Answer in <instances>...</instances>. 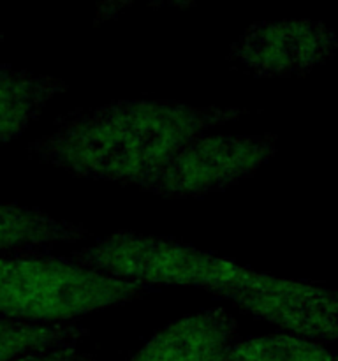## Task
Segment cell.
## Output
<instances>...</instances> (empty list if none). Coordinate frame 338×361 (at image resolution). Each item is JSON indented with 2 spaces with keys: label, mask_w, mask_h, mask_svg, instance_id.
<instances>
[{
  "label": "cell",
  "mask_w": 338,
  "mask_h": 361,
  "mask_svg": "<svg viewBox=\"0 0 338 361\" xmlns=\"http://www.w3.org/2000/svg\"><path fill=\"white\" fill-rule=\"evenodd\" d=\"M136 0H99L95 7L94 25H102L106 21L116 20L122 13H125Z\"/></svg>",
  "instance_id": "8fae6325"
},
{
  "label": "cell",
  "mask_w": 338,
  "mask_h": 361,
  "mask_svg": "<svg viewBox=\"0 0 338 361\" xmlns=\"http://www.w3.org/2000/svg\"><path fill=\"white\" fill-rule=\"evenodd\" d=\"M203 0H148V6L155 9H189Z\"/></svg>",
  "instance_id": "7c38bea8"
},
{
  "label": "cell",
  "mask_w": 338,
  "mask_h": 361,
  "mask_svg": "<svg viewBox=\"0 0 338 361\" xmlns=\"http://www.w3.org/2000/svg\"><path fill=\"white\" fill-rule=\"evenodd\" d=\"M87 335V328L70 321L30 323L4 317L0 319V361H9L39 349L76 345Z\"/></svg>",
  "instance_id": "ba28073f"
},
{
  "label": "cell",
  "mask_w": 338,
  "mask_h": 361,
  "mask_svg": "<svg viewBox=\"0 0 338 361\" xmlns=\"http://www.w3.org/2000/svg\"><path fill=\"white\" fill-rule=\"evenodd\" d=\"M334 361H338V355H337V356H334Z\"/></svg>",
  "instance_id": "4fadbf2b"
},
{
  "label": "cell",
  "mask_w": 338,
  "mask_h": 361,
  "mask_svg": "<svg viewBox=\"0 0 338 361\" xmlns=\"http://www.w3.org/2000/svg\"><path fill=\"white\" fill-rule=\"evenodd\" d=\"M220 361H334V356L299 335H268L232 342Z\"/></svg>",
  "instance_id": "9c48e42d"
},
{
  "label": "cell",
  "mask_w": 338,
  "mask_h": 361,
  "mask_svg": "<svg viewBox=\"0 0 338 361\" xmlns=\"http://www.w3.org/2000/svg\"><path fill=\"white\" fill-rule=\"evenodd\" d=\"M277 152L273 134L196 136L136 187L154 196L183 200L225 190L252 176Z\"/></svg>",
  "instance_id": "3957f363"
},
{
  "label": "cell",
  "mask_w": 338,
  "mask_h": 361,
  "mask_svg": "<svg viewBox=\"0 0 338 361\" xmlns=\"http://www.w3.org/2000/svg\"><path fill=\"white\" fill-rule=\"evenodd\" d=\"M157 288L81 267L44 250L0 256V316L30 323L73 321L122 305Z\"/></svg>",
  "instance_id": "7a4b0ae2"
},
{
  "label": "cell",
  "mask_w": 338,
  "mask_h": 361,
  "mask_svg": "<svg viewBox=\"0 0 338 361\" xmlns=\"http://www.w3.org/2000/svg\"><path fill=\"white\" fill-rule=\"evenodd\" d=\"M238 335L224 309H208L175 321L150 338L130 361H220Z\"/></svg>",
  "instance_id": "5b68a950"
},
{
  "label": "cell",
  "mask_w": 338,
  "mask_h": 361,
  "mask_svg": "<svg viewBox=\"0 0 338 361\" xmlns=\"http://www.w3.org/2000/svg\"><path fill=\"white\" fill-rule=\"evenodd\" d=\"M65 90L67 83L60 78L0 63V145L20 136Z\"/></svg>",
  "instance_id": "8992f818"
},
{
  "label": "cell",
  "mask_w": 338,
  "mask_h": 361,
  "mask_svg": "<svg viewBox=\"0 0 338 361\" xmlns=\"http://www.w3.org/2000/svg\"><path fill=\"white\" fill-rule=\"evenodd\" d=\"M9 361H97L90 353L80 351L76 345H60L51 349H39V351L25 353Z\"/></svg>",
  "instance_id": "30bf717a"
},
{
  "label": "cell",
  "mask_w": 338,
  "mask_h": 361,
  "mask_svg": "<svg viewBox=\"0 0 338 361\" xmlns=\"http://www.w3.org/2000/svg\"><path fill=\"white\" fill-rule=\"evenodd\" d=\"M88 231L37 208L0 203V256L42 250L53 243L81 242Z\"/></svg>",
  "instance_id": "52a82bcc"
},
{
  "label": "cell",
  "mask_w": 338,
  "mask_h": 361,
  "mask_svg": "<svg viewBox=\"0 0 338 361\" xmlns=\"http://www.w3.org/2000/svg\"><path fill=\"white\" fill-rule=\"evenodd\" d=\"M338 53V34L313 20L259 21L229 49L234 69L256 78H298Z\"/></svg>",
  "instance_id": "277c9868"
},
{
  "label": "cell",
  "mask_w": 338,
  "mask_h": 361,
  "mask_svg": "<svg viewBox=\"0 0 338 361\" xmlns=\"http://www.w3.org/2000/svg\"><path fill=\"white\" fill-rule=\"evenodd\" d=\"M249 109L189 106L169 99H122L58 120L28 155L74 176L137 185L196 136Z\"/></svg>",
  "instance_id": "6da1fadb"
}]
</instances>
